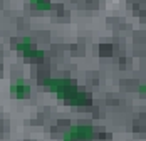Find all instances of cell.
<instances>
[{
	"label": "cell",
	"mask_w": 146,
	"mask_h": 141,
	"mask_svg": "<svg viewBox=\"0 0 146 141\" xmlns=\"http://www.w3.org/2000/svg\"><path fill=\"white\" fill-rule=\"evenodd\" d=\"M32 5L37 9V10H50L52 9V3L50 0H30Z\"/></svg>",
	"instance_id": "52a82bcc"
},
{
	"label": "cell",
	"mask_w": 146,
	"mask_h": 141,
	"mask_svg": "<svg viewBox=\"0 0 146 141\" xmlns=\"http://www.w3.org/2000/svg\"><path fill=\"white\" fill-rule=\"evenodd\" d=\"M30 94V86L24 79H17L10 84V96L15 99H25Z\"/></svg>",
	"instance_id": "277c9868"
},
{
	"label": "cell",
	"mask_w": 146,
	"mask_h": 141,
	"mask_svg": "<svg viewBox=\"0 0 146 141\" xmlns=\"http://www.w3.org/2000/svg\"><path fill=\"white\" fill-rule=\"evenodd\" d=\"M64 102L67 106H74V108H84V106H91L92 102V96L89 92H84V91H79L76 89L71 96L64 99Z\"/></svg>",
	"instance_id": "3957f363"
},
{
	"label": "cell",
	"mask_w": 146,
	"mask_h": 141,
	"mask_svg": "<svg viewBox=\"0 0 146 141\" xmlns=\"http://www.w3.org/2000/svg\"><path fill=\"white\" fill-rule=\"evenodd\" d=\"M12 47H14L15 51H19V52H22V54H25L27 51H30L32 47H35L34 42L30 41V39H24V41H19V42H12Z\"/></svg>",
	"instance_id": "5b68a950"
},
{
	"label": "cell",
	"mask_w": 146,
	"mask_h": 141,
	"mask_svg": "<svg viewBox=\"0 0 146 141\" xmlns=\"http://www.w3.org/2000/svg\"><path fill=\"white\" fill-rule=\"evenodd\" d=\"M24 57H25L27 61H30V62H35V61H42V59H44V52L39 51V49H35V47H32L30 51H27V52L24 54Z\"/></svg>",
	"instance_id": "8992f818"
},
{
	"label": "cell",
	"mask_w": 146,
	"mask_h": 141,
	"mask_svg": "<svg viewBox=\"0 0 146 141\" xmlns=\"http://www.w3.org/2000/svg\"><path fill=\"white\" fill-rule=\"evenodd\" d=\"M40 84L45 86L50 92H54L60 101H64L77 89V84L74 79H64V77H44Z\"/></svg>",
	"instance_id": "6da1fadb"
},
{
	"label": "cell",
	"mask_w": 146,
	"mask_h": 141,
	"mask_svg": "<svg viewBox=\"0 0 146 141\" xmlns=\"http://www.w3.org/2000/svg\"><path fill=\"white\" fill-rule=\"evenodd\" d=\"M138 89H139V94H141V96H146V86L145 84H139Z\"/></svg>",
	"instance_id": "ba28073f"
},
{
	"label": "cell",
	"mask_w": 146,
	"mask_h": 141,
	"mask_svg": "<svg viewBox=\"0 0 146 141\" xmlns=\"http://www.w3.org/2000/svg\"><path fill=\"white\" fill-rule=\"evenodd\" d=\"M96 138V129L92 124L71 126L62 136V141H92Z\"/></svg>",
	"instance_id": "7a4b0ae2"
}]
</instances>
